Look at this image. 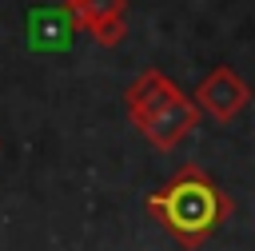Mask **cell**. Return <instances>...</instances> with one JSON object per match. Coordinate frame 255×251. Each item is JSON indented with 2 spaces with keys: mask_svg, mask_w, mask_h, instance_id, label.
Instances as JSON below:
<instances>
[{
  "mask_svg": "<svg viewBox=\"0 0 255 251\" xmlns=\"http://www.w3.org/2000/svg\"><path fill=\"white\" fill-rule=\"evenodd\" d=\"M195 104L203 108V116H211V120H219V124H231V120L251 104V88L243 84V76H239L235 68L219 64V68H211V72L199 80Z\"/></svg>",
  "mask_w": 255,
  "mask_h": 251,
  "instance_id": "2",
  "label": "cell"
},
{
  "mask_svg": "<svg viewBox=\"0 0 255 251\" xmlns=\"http://www.w3.org/2000/svg\"><path fill=\"white\" fill-rule=\"evenodd\" d=\"M199 116H203V108L195 104V96L179 92V96H171L151 120H143L139 131H143V139H147L155 151H171V147H179V143L199 127Z\"/></svg>",
  "mask_w": 255,
  "mask_h": 251,
  "instance_id": "3",
  "label": "cell"
},
{
  "mask_svg": "<svg viewBox=\"0 0 255 251\" xmlns=\"http://www.w3.org/2000/svg\"><path fill=\"white\" fill-rule=\"evenodd\" d=\"M147 215L179 243V247H203L211 239V231L231 215V199L215 187V179L195 167L183 163L159 191L147 195Z\"/></svg>",
  "mask_w": 255,
  "mask_h": 251,
  "instance_id": "1",
  "label": "cell"
},
{
  "mask_svg": "<svg viewBox=\"0 0 255 251\" xmlns=\"http://www.w3.org/2000/svg\"><path fill=\"white\" fill-rule=\"evenodd\" d=\"M171 96H179V88L159 72V68H143L128 88H124V108H128V116H131V124L139 127L143 120H151Z\"/></svg>",
  "mask_w": 255,
  "mask_h": 251,
  "instance_id": "4",
  "label": "cell"
},
{
  "mask_svg": "<svg viewBox=\"0 0 255 251\" xmlns=\"http://www.w3.org/2000/svg\"><path fill=\"white\" fill-rule=\"evenodd\" d=\"M64 8L72 12V20H76V28L80 32H88L96 20H104V16H116V12H124L128 8V0H64Z\"/></svg>",
  "mask_w": 255,
  "mask_h": 251,
  "instance_id": "6",
  "label": "cell"
},
{
  "mask_svg": "<svg viewBox=\"0 0 255 251\" xmlns=\"http://www.w3.org/2000/svg\"><path fill=\"white\" fill-rule=\"evenodd\" d=\"M88 36H92L100 48H116V44L128 36V16H124V12H116V16H104V20H96V24L88 28Z\"/></svg>",
  "mask_w": 255,
  "mask_h": 251,
  "instance_id": "7",
  "label": "cell"
},
{
  "mask_svg": "<svg viewBox=\"0 0 255 251\" xmlns=\"http://www.w3.org/2000/svg\"><path fill=\"white\" fill-rule=\"evenodd\" d=\"M72 32H80V28H76V20H72V12L64 4L60 8H36V12H28V44L36 52H60V48H68Z\"/></svg>",
  "mask_w": 255,
  "mask_h": 251,
  "instance_id": "5",
  "label": "cell"
}]
</instances>
